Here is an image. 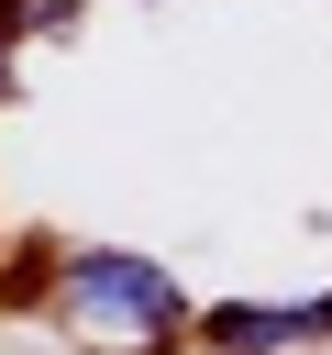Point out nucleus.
I'll return each mask as SVG.
<instances>
[{
  "label": "nucleus",
  "mask_w": 332,
  "mask_h": 355,
  "mask_svg": "<svg viewBox=\"0 0 332 355\" xmlns=\"http://www.w3.org/2000/svg\"><path fill=\"white\" fill-rule=\"evenodd\" d=\"M55 300H66V322L100 333V344H177V333H188L177 266H155V255H133V244H77V255L55 266Z\"/></svg>",
  "instance_id": "1"
},
{
  "label": "nucleus",
  "mask_w": 332,
  "mask_h": 355,
  "mask_svg": "<svg viewBox=\"0 0 332 355\" xmlns=\"http://www.w3.org/2000/svg\"><path fill=\"white\" fill-rule=\"evenodd\" d=\"M221 355H277V344H310V333H332V300H310V311H255V300H232V311H210L199 322Z\"/></svg>",
  "instance_id": "2"
},
{
  "label": "nucleus",
  "mask_w": 332,
  "mask_h": 355,
  "mask_svg": "<svg viewBox=\"0 0 332 355\" xmlns=\"http://www.w3.org/2000/svg\"><path fill=\"white\" fill-rule=\"evenodd\" d=\"M77 0H0V33H55Z\"/></svg>",
  "instance_id": "3"
},
{
  "label": "nucleus",
  "mask_w": 332,
  "mask_h": 355,
  "mask_svg": "<svg viewBox=\"0 0 332 355\" xmlns=\"http://www.w3.org/2000/svg\"><path fill=\"white\" fill-rule=\"evenodd\" d=\"M11 78H22V33H0V100H11Z\"/></svg>",
  "instance_id": "4"
}]
</instances>
